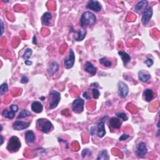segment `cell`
I'll return each instance as SVG.
<instances>
[{"mask_svg":"<svg viewBox=\"0 0 160 160\" xmlns=\"http://www.w3.org/2000/svg\"><path fill=\"white\" fill-rule=\"evenodd\" d=\"M144 99L147 102H150L153 100L154 98V93L152 89H146L143 92Z\"/></svg>","mask_w":160,"mask_h":160,"instance_id":"21","label":"cell"},{"mask_svg":"<svg viewBox=\"0 0 160 160\" xmlns=\"http://www.w3.org/2000/svg\"><path fill=\"white\" fill-rule=\"evenodd\" d=\"M30 122H25L22 121H16L13 124V128L16 131L23 130L30 127Z\"/></svg>","mask_w":160,"mask_h":160,"instance_id":"12","label":"cell"},{"mask_svg":"<svg viewBox=\"0 0 160 160\" xmlns=\"http://www.w3.org/2000/svg\"><path fill=\"white\" fill-rule=\"evenodd\" d=\"M96 21V16L90 11H85L80 18V25L83 28L89 27L94 25Z\"/></svg>","mask_w":160,"mask_h":160,"instance_id":"1","label":"cell"},{"mask_svg":"<svg viewBox=\"0 0 160 160\" xmlns=\"http://www.w3.org/2000/svg\"><path fill=\"white\" fill-rule=\"evenodd\" d=\"M99 62L100 63L101 65H103V66H105V67H110L112 65V63L109 61V60H108L106 58H100L99 60Z\"/></svg>","mask_w":160,"mask_h":160,"instance_id":"29","label":"cell"},{"mask_svg":"<svg viewBox=\"0 0 160 160\" xmlns=\"http://www.w3.org/2000/svg\"><path fill=\"white\" fill-rule=\"evenodd\" d=\"M129 93L128 85L123 81H119L118 84V94L121 98H127Z\"/></svg>","mask_w":160,"mask_h":160,"instance_id":"7","label":"cell"},{"mask_svg":"<svg viewBox=\"0 0 160 160\" xmlns=\"http://www.w3.org/2000/svg\"><path fill=\"white\" fill-rule=\"evenodd\" d=\"M25 63L27 65V66H30L33 64V62L30 60H27V61H25Z\"/></svg>","mask_w":160,"mask_h":160,"instance_id":"39","label":"cell"},{"mask_svg":"<svg viewBox=\"0 0 160 160\" xmlns=\"http://www.w3.org/2000/svg\"><path fill=\"white\" fill-rule=\"evenodd\" d=\"M129 137V135H127V134H123L121 136L119 137V141H124L126 140H127Z\"/></svg>","mask_w":160,"mask_h":160,"instance_id":"34","label":"cell"},{"mask_svg":"<svg viewBox=\"0 0 160 160\" xmlns=\"http://www.w3.org/2000/svg\"><path fill=\"white\" fill-rule=\"evenodd\" d=\"M31 116V113L30 111H29L27 110H23L20 113L19 115L17 116V119L25 118H27V117H29Z\"/></svg>","mask_w":160,"mask_h":160,"instance_id":"26","label":"cell"},{"mask_svg":"<svg viewBox=\"0 0 160 160\" xmlns=\"http://www.w3.org/2000/svg\"><path fill=\"white\" fill-rule=\"evenodd\" d=\"M148 153V148L146 143L144 142H141L137 146L136 153V155L140 158H143Z\"/></svg>","mask_w":160,"mask_h":160,"instance_id":"10","label":"cell"},{"mask_svg":"<svg viewBox=\"0 0 160 160\" xmlns=\"http://www.w3.org/2000/svg\"><path fill=\"white\" fill-rule=\"evenodd\" d=\"M118 55L120 57H121V58L123 62V64L124 66L127 65L130 61L131 57L129 55V54H128L127 53L124 52V51H118Z\"/></svg>","mask_w":160,"mask_h":160,"instance_id":"22","label":"cell"},{"mask_svg":"<svg viewBox=\"0 0 160 160\" xmlns=\"http://www.w3.org/2000/svg\"><path fill=\"white\" fill-rule=\"evenodd\" d=\"M8 91V85L7 83H4L0 86V95L1 96L4 95Z\"/></svg>","mask_w":160,"mask_h":160,"instance_id":"28","label":"cell"},{"mask_svg":"<svg viewBox=\"0 0 160 160\" xmlns=\"http://www.w3.org/2000/svg\"><path fill=\"white\" fill-rule=\"evenodd\" d=\"M153 13V11L152 7H148L145 9V10L143 11V15L141 18V22L143 25L145 26L149 23L150 21L152 18Z\"/></svg>","mask_w":160,"mask_h":160,"instance_id":"9","label":"cell"},{"mask_svg":"<svg viewBox=\"0 0 160 160\" xmlns=\"http://www.w3.org/2000/svg\"><path fill=\"white\" fill-rule=\"evenodd\" d=\"M95 128L94 127H92L90 128V134L91 136H94L95 133Z\"/></svg>","mask_w":160,"mask_h":160,"instance_id":"37","label":"cell"},{"mask_svg":"<svg viewBox=\"0 0 160 160\" xmlns=\"http://www.w3.org/2000/svg\"><path fill=\"white\" fill-rule=\"evenodd\" d=\"M49 108L50 110H53L59 105L61 101V95L58 91L55 90L51 91L49 95Z\"/></svg>","mask_w":160,"mask_h":160,"instance_id":"4","label":"cell"},{"mask_svg":"<svg viewBox=\"0 0 160 160\" xmlns=\"http://www.w3.org/2000/svg\"><path fill=\"white\" fill-rule=\"evenodd\" d=\"M116 115L117 117H118L119 118L123 119L124 121H127V120L128 119V116L127 115V114H125L124 113H123V112H118V113H116Z\"/></svg>","mask_w":160,"mask_h":160,"instance_id":"30","label":"cell"},{"mask_svg":"<svg viewBox=\"0 0 160 160\" xmlns=\"http://www.w3.org/2000/svg\"><path fill=\"white\" fill-rule=\"evenodd\" d=\"M25 135V140L28 143H33V142H35L36 136L35 133H34L33 131L31 130L27 131Z\"/></svg>","mask_w":160,"mask_h":160,"instance_id":"20","label":"cell"},{"mask_svg":"<svg viewBox=\"0 0 160 160\" xmlns=\"http://www.w3.org/2000/svg\"><path fill=\"white\" fill-rule=\"evenodd\" d=\"M92 95H93V97L95 99H98L100 95V91L97 88H94L92 89Z\"/></svg>","mask_w":160,"mask_h":160,"instance_id":"31","label":"cell"},{"mask_svg":"<svg viewBox=\"0 0 160 160\" xmlns=\"http://www.w3.org/2000/svg\"><path fill=\"white\" fill-rule=\"evenodd\" d=\"M83 96L84 97V98H85L86 99H87V100H91V97H90V96L88 94L87 92H84V93H83Z\"/></svg>","mask_w":160,"mask_h":160,"instance_id":"38","label":"cell"},{"mask_svg":"<svg viewBox=\"0 0 160 160\" xmlns=\"http://www.w3.org/2000/svg\"><path fill=\"white\" fill-rule=\"evenodd\" d=\"M151 75L148 72H145V71L143 70L138 72V79H140V81L143 83H146L149 81Z\"/></svg>","mask_w":160,"mask_h":160,"instance_id":"18","label":"cell"},{"mask_svg":"<svg viewBox=\"0 0 160 160\" xmlns=\"http://www.w3.org/2000/svg\"><path fill=\"white\" fill-rule=\"evenodd\" d=\"M110 159L109 155H108V151L106 150H102L101 151H100L99 153V155L97 157V159H103V160H108Z\"/></svg>","mask_w":160,"mask_h":160,"instance_id":"24","label":"cell"},{"mask_svg":"<svg viewBox=\"0 0 160 160\" xmlns=\"http://www.w3.org/2000/svg\"><path fill=\"white\" fill-rule=\"evenodd\" d=\"M52 18V15L49 12H46L43 14L41 20L43 23L46 26H49L50 23V20Z\"/></svg>","mask_w":160,"mask_h":160,"instance_id":"23","label":"cell"},{"mask_svg":"<svg viewBox=\"0 0 160 160\" xmlns=\"http://www.w3.org/2000/svg\"><path fill=\"white\" fill-rule=\"evenodd\" d=\"M37 128L44 133H48L53 128V124L48 119L39 118L36 121Z\"/></svg>","mask_w":160,"mask_h":160,"instance_id":"2","label":"cell"},{"mask_svg":"<svg viewBox=\"0 0 160 160\" xmlns=\"http://www.w3.org/2000/svg\"><path fill=\"white\" fill-rule=\"evenodd\" d=\"M33 43L37 44V41H36V36L34 35L33 38Z\"/></svg>","mask_w":160,"mask_h":160,"instance_id":"41","label":"cell"},{"mask_svg":"<svg viewBox=\"0 0 160 160\" xmlns=\"http://www.w3.org/2000/svg\"><path fill=\"white\" fill-rule=\"evenodd\" d=\"M87 8L90 10H92L95 12H100L101 10V4L96 0H90L87 4Z\"/></svg>","mask_w":160,"mask_h":160,"instance_id":"11","label":"cell"},{"mask_svg":"<svg viewBox=\"0 0 160 160\" xmlns=\"http://www.w3.org/2000/svg\"><path fill=\"white\" fill-rule=\"evenodd\" d=\"M76 34L75 36V39L77 41H81L86 37L87 35V31H86L84 28H81L78 30L76 31Z\"/></svg>","mask_w":160,"mask_h":160,"instance_id":"17","label":"cell"},{"mask_svg":"<svg viewBox=\"0 0 160 160\" xmlns=\"http://www.w3.org/2000/svg\"><path fill=\"white\" fill-rule=\"evenodd\" d=\"M32 53H33V51L31 48H28L26 49L23 55V58L25 60V61H27V60H30L29 58L32 55Z\"/></svg>","mask_w":160,"mask_h":160,"instance_id":"27","label":"cell"},{"mask_svg":"<svg viewBox=\"0 0 160 160\" xmlns=\"http://www.w3.org/2000/svg\"><path fill=\"white\" fill-rule=\"evenodd\" d=\"M0 136H1V143H0V145H2L4 142V138L2 135H1Z\"/></svg>","mask_w":160,"mask_h":160,"instance_id":"42","label":"cell"},{"mask_svg":"<svg viewBox=\"0 0 160 160\" xmlns=\"http://www.w3.org/2000/svg\"><path fill=\"white\" fill-rule=\"evenodd\" d=\"M84 69L85 71L88 73L91 76H95L97 72V68L89 61H87L84 65Z\"/></svg>","mask_w":160,"mask_h":160,"instance_id":"13","label":"cell"},{"mask_svg":"<svg viewBox=\"0 0 160 160\" xmlns=\"http://www.w3.org/2000/svg\"><path fill=\"white\" fill-rule=\"evenodd\" d=\"M43 110V106L41 103L35 101L31 104V110L36 113H41Z\"/></svg>","mask_w":160,"mask_h":160,"instance_id":"16","label":"cell"},{"mask_svg":"<svg viewBox=\"0 0 160 160\" xmlns=\"http://www.w3.org/2000/svg\"><path fill=\"white\" fill-rule=\"evenodd\" d=\"M75 62V53L72 49H70L69 52V56L66 58L64 60V65L66 69H70L74 65Z\"/></svg>","mask_w":160,"mask_h":160,"instance_id":"8","label":"cell"},{"mask_svg":"<svg viewBox=\"0 0 160 160\" xmlns=\"http://www.w3.org/2000/svg\"><path fill=\"white\" fill-rule=\"evenodd\" d=\"M145 63L146 64L148 67H151L153 65V61L151 58H148L147 60L145 61Z\"/></svg>","mask_w":160,"mask_h":160,"instance_id":"33","label":"cell"},{"mask_svg":"<svg viewBox=\"0 0 160 160\" xmlns=\"http://www.w3.org/2000/svg\"><path fill=\"white\" fill-rule=\"evenodd\" d=\"M45 98H45L44 96H42V97H41V98H40V99H41V100H44Z\"/></svg>","mask_w":160,"mask_h":160,"instance_id":"43","label":"cell"},{"mask_svg":"<svg viewBox=\"0 0 160 160\" xmlns=\"http://www.w3.org/2000/svg\"><path fill=\"white\" fill-rule=\"evenodd\" d=\"M15 113L13 111H8L7 110H3L2 111V115L4 117L8 119H13L15 117Z\"/></svg>","mask_w":160,"mask_h":160,"instance_id":"25","label":"cell"},{"mask_svg":"<svg viewBox=\"0 0 160 160\" xmlns=\"http://www.w3.org/2000/svg\"><path fill=\"white\" fill-rule=\"evenodd\" d=\"M84 100L82 98H76L72 103V110L74 113L79 114L84 111Z\"/></svg>","mask_w":160,"mask_h":160,"instance_id":"5","label":"cell"},{"mask_svg":"<svg viewBox=\"0 0 160 160\" xmlns=\"http://www.w3.org/2000/svg\"><path fill=\"white\" fill-rule=\"evenodd\" d=\"M88 155H91V152L90 151V150H89L88 149H84L83 151H82V153H81L82 157L84 158Z\"/></svg>","mask_w":160,"mask_h":160,"instance_id":"32","label":"cell"},{"mask_svg":"<svg viewBox=\"0 0 160 160\" xmlns=\"http://www.w3.org/2000/svg\"><path fill=\"white\" fill-rule=\"evenodd\" d=\"M121 121L118 118L113 117L109 120V124L110 127L114 129H119L121 127Z\"/></svg>","mask_w":160,"mask_h":160,"instance_id":"15","label":"cell"},{"mask_svg":"<svg viewBox=\"0 0 160 160\" xmlns=\"http://www.w3.org/2000/svg\"><path fill=\"white\" fill-rule=\"evenodd\" d=\"M148 1L146 0H143L137 3L135 6V10L137 13H141L143 11H144L148 7Z\"/></svg>","mask_w":160,"mask_h":160,"instance_id":"14","label":"cell"},{"mask_svg":"<svg viewBox=\"0 0 160 160\" xmlns=\"http://www.w3.org/2000/svg\"><path fill=\"white\" fill-rule=\"evenodd\" d=\"M10 109L14 113H16L17 111H18V106H17L16 105H12L10 106Z\"/></svg>","mask_w":160,"mask_h":160,"instance_id":"35","label":"cell"},{"mask_svg":"<svg viewBox=\"0 0 160 160\" xmlns=\"http://www.w3.org/2000/svg\"><path fill=\"white\" fill-rule=\"evenodd\" d=\"M1 35L2 36L3 34V32H4V25H3V21L1 20Z\"/></svg>","mask_w":160,"mask_h":160,"instance_id":"40","label":"cell"},{"mask_svg":"<svg viewBox=\"0 0 160 160\" xmlns=\"http://www.w3.org/2000/svg\"><path fill=\"white\" fill-rule=\"evenodd\" d=\"M59 64L57 63L56 61H53L49 65L48 71L49 73V75H53L54 74L57 73L59 70Z\"/></svg>","mask_w":160,"mask_h":160,"instance_id":"19","label":"cell"},{"mask_svg":"<svg viewBox=\"0 0 160 160\" xmlns=\"http://www.w3.org/2000/svg\"><path fill=\"white\" fill-rule=\"evenodd\" d=\"M21 147V144L20 140L17 136L11 137L8 141L7 145V150L10 153H15L18 151Z\"/></svg>","mask_w":160,"mask_h":160,"instance_id":"3","label":"cell"},{"mask_svg":"<svg viewBox=\"0 0 160 160\" xmlns=\"http://www.w3.org/2000/svg\"><path fill=\"white\" fill-rule=\"evenodd\" d=\"M28 81H29V79H28V77L26 76H23L20 80V81L21 83H27L28 82Z\"/></svg>","mask_w":160,"mask_h":160,"instance_id":"36","label":"cell"},{"mask_svg":"<svg viewBox=\"0 0 160 160\" xmlns=\"http://www.w3.org/2000/svg\"><path fill=\"white\" fill-rule=\"evenodd\" d=\"M108 118V116H105L100 119L98 123V130H97V133L99 138H103L106 135V129H105V121Z\"/></svg>","mask_w":160,"mask_h":160,"instance_id":"6","label":"cell"}]
</instances>
